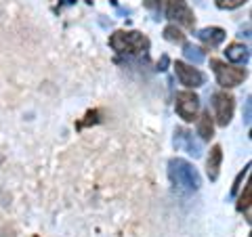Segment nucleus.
<instances>
[{
    "instance_id": "obj_11",
    "label": "nucleus",
    "mask_w": 252,
    "mask_h": 237,
    "mask_svg": "<svg viewBox=\"0 0 252 237\" xmlns=\"http://www.w3.org/2000/svg\"><path fill=\"white\" fill-rule=\"evenodd\" d=\"M195 36H198L204 44H208V46H219L220 42L225 40L227 34H225L223 28H204V30H200Z\"/></svg>"
},
{
    "instance_id": "obj_12",
    "label": "nucleus",
    "mask_w": 252,
    "mask_h": 237,
    "mask_svg": "<svg viewBox=\"0 0 252 237\" xmlns=\"http://www.w3.org/2000/svg\"><path fill=\"white\" fill-rule=\"evenodd\" d=\"M198 134L202 141H210L212 134H215V122L208 112H204L200 118H198Z\"/></svg>"
},
{
    "instance_id": "obj_14",
    "label": "nucleus",
    "mask_w": 252,
    "mask_h": 237,
    "mask_svg": "<svg viewBox=\"0 0 252 237\" xmlns=\"http://www.w3.org/2000/svg\"><path fill=\"white\" fill-rule=\"evenodd\" d=\"M183 55H185V59H189L191 63H195V65L206 59V51L200 49V46H193V44H185V46H183Z\"/></svg>"
},
{
    "instance_id": "obj_17",
    "label": "nucleus",
    "mask_w": 252,
    "mask_h": 237,
    "mask_svg": "<svg viewBox=\"0 0 252 237\" xmlns=\"http://www.w3.org/2000/svg\"><path fill=\"white\" fill-rule=\"evenodd\" d=\"M248 172H250V164H246V168H244L238 177H235V180H233V187H231V195H238V191H240V187H242V180L248 177Z\"/></svg>"
},
{
    "instance_id": "obj_19",
    "label": "nucleus",
    "mask_w": 252,
    "mask_h": 237,
    "mask_svg": "<svg viewBox=\"0 0 252 237\" xmlns=\"http://www.w3.org/2000/svg\"><path fill=\"white\" fill-rule=\"evenodd\" d=\"M250 114H252V103H250V97L246 99V112H244V122L250 124Z\"/></svg>"
},
{
    "instance_id": "obj_2",
    "label": "nucleus",
    "mask_w": 252,
    "mask_h": 237,
    "mask_svg": "<svg viewBox=\"0 0 252 237\" xmlns=\"http://www.w3.org/2000/svg\"><path fill=\"white\" fill-rule=\"evenodd\" d=\"M168 177L179 189H185V191H198L202 185L198 170L187 160H181V157H172L168 162Z\"/></svg>"
},
{
    "instance_id": "obj_5",
    "label": "nucleus",
    "mask_w": 252,
    "mask_h": 237,
    "mask_svg": "<svg viewBox=\"0 0 252 237\" xmlns=\"http://www.w3.org/2000/svg\"><path fill=\"white\" fill-rule=\"evenodd\" d=\"M175 107H177V114L183 118L185 122H193L195 118H198L200 97L195 92H191V90H181V92H177Z\"/></svg>"
},
{
    "instance_id": "obj_6",
    "label": "nucleus",
    "mask_w": 252,
    "mask_h": 237,
    "mask_svg": "<svg viewBox=\"0 0 252 237\" xmlns=\"http://www.w3.org/2000/svg\"><path fill=\"white\" fill-rule=\"evenodd\" d=\"M212 107H215V118L219 126H227L233 118L235 99L229 92H215L212 94Z\"/></svg>"
},
{
    "instance_id": "obj_9",
    "label": "nucleus",
    "mask_w": 252,
    "mask_h": 237,
    "mask_svg": "<svg viewBox=\"0 0 252 237\" xmlns=\"http://www.w3.org/2000/svg\"><path fill=\"white\" fill-rule=\"evenodd\" d=\"M220 162H223V147L215 145V147L210 149V155H208V162H206V172H208V178L210 180H217L219 178Z\"/></svg>"
},
{
    "instance_id": "obj_3",
    "label": "nucleus",
    "mask_w": 252,
    "mask_h": 237,
    "mask_svg": "<svg viewBox=\"0 0 252 237\" xmlns=\"http://www.w3.org/2000/svg\"><path fill=\"white\" fill-rule=\"evenodd\" d=\"M210 65H212V72H215V76H217V82L223 86V89H233V86H240L248 78L246 69L231 67V65H227V63L219 61V59H212Z\"/></svg>"
},
{
    "instance_id": "obj_18",
    "label": "nucleus",
    "mask_w": 252,
    "mask_h": 237,
    "mask_svg": "<svg viewBox=\"0 0 252 237\" xmlns=\"http://www.w3.org/2000/svg\"><path fill=\"white\" fill-rule=\"evenodd\" d=\"M86 118H89V120H86V122H82L80 126H86V124H97L99 122V112H97V109H93V112H89V114H86Z\"/></svg>"
},
{
    "instance_id": "obj_7",
    "label": "nucleus",
    "mask_w": 252,
    "mask_h": 237,
    "mask_svg": "<svg viewBox=\"0 0 252 237\" xmlns=\"http://www.w3.org/2000/svg\"><path fill=\"white\" fill-rule=\"evenodd\" d=\"M172 67H175V74L179 78V82L183 86H187V89H200V86H204V82H206V76H204L200 69L187 65V63H183V61H177Z\"/></svg>"
},
{
    "instance_id": "obj_15",
    "label": "nucleus",
    "mask_w": 252,
    "mask_h": 237,
    "mask_svg": "<svg viewBox=\"0 0 252 237\" xmlns=\"http://www.w3.org/2000/svg\"><path fill=\"white\" fill-rule=\"evenodd\" d=\"M164 38H166L168 42H175V44H183L185 42V34L177 26H166L164 28Z\"/></svg>"
},
{
    "instance_id": "obj_20",
    "label": "nucleus",
    "mask_w": 252,
    "mask_h": 237,
    "mask_svg": "<svg viewBox=\"0 0 252 237\" xmlns=\"http://www.w3.org/2000/svg\"><path fill=\"white\" fill-rule=\"evenodd\" d=\"M65 2H67V4H74V2H76V0H65Z\"/></svg>"
},
{
    "instance_id": "obj_4",
    "label": "nucleus",
    "mask_w": 252,
    "mask_h": 237,
    "mask_svg": "<svg viewBox=\"0 0 252 237\" xmlns=\"http://www.w3.org/2000/svg\"><path fill=\"white\" fill-rule=\"evenodd\" d=\"M166 17L187 30H193L195 26L193 11L189 9L187 0H166Z\"/></svg>"
},
{
    "instance_id": "obj_13",
    "label": "nucleus",
    "mask_w": 252,
    "mask_h": 237,
    "mask_svg": "<svg viewBox=\"0 0 252 237\" xmlns=\"http://www.w3.org/2000/svg\"><path fill=\"white\" fill-rule=\"evenodd\" d=\"M250 204H252V187H250V183L244 187V193L240 195V202H238V210L240 212H244L246 214V220L250 223Z\"/></svg>"
},
{
    "instance_id": "obj_1",
    "label": "nucleus",
    "mask_w": 252,
    "mask_h": 237,
    "mask_svg": "<svg viewBox=\"0 0 252 237\" xmlns=\"http://www.w3.org/2000/svg\"><path fill=\"white\" fill-rule=\"evenodd\" d=\"M109 46L120 55H141L149 51V38L135 30H118L109 36Z\"/></svg>"
},
{
    "instance_id": "obj_16",
    "label": "nucleus",
    "mask_w": 252,
    "mask_h": 237,
    "mask_svg": "<svg viewBox=\"0 0 252 237\" xmlns=\"http://www.w3.org/2000/svg\"><path fill=\"white\" fill-rule=\"evenodd\" d=\"M244 2H248V0H215V4L219 6V9H223V11L238 9V6H242Z\"/></svg>"
},
{
    "instance_id": "obj_8",
    "label": "nucleus",
    "mask_w": 252,
    "mask_h": 237,
    "mask_svg": "<svg viewBox=\"0 0 252 237\" xmlns=\"http://www.w3.org/2000/svg\"><path fill=\"white\" fill-rule=\"evenodd\" d=\"M175 147H177V149L185 147V151H187L189 155H193V157H200V155H202L200 143H195L193 137H191V132H187L185 128H177V130H175Z\"/></svg>"
},
{
    "instance_id": "obj_10",
    "label": "nucleus",
    "mask_w": 252,
    "mask_h": 237,
    "mask_svg": "<svg viewBox=\"0 0 252 237\" xmlns=\"http://www.w3.org/2000/svg\"><path fill=\"white\" fill-rule=\"evenodd\" d=\"M225 55H227V59H229L231 63H235V65H244V63L250 61V49L248 46H244V44H240V42H233V44L227 46Z\"/></svg>"
}]
</instances>
